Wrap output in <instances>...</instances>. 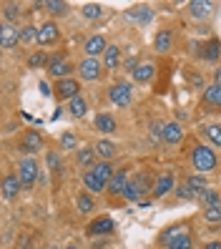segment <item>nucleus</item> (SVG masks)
<instances>
[{"label": "nucleus", "instance_id": "f257e3e1", "mask_svg": "<svg viewBox=\"0 0 221 249\" xmlns=\"http://www.w3.org/2000/svg\"><path fill=\"white\" fill-rule=\"evenodd\" d=\"M191 161H194L196 171H211L216 166V154L211 151V146H196L191 151Z\"/></svg>", "mask_w": 221, "mask_h": 249}, {"label": "nucleus", "instance_id": "f03ea898", "mask_svg": "<svg viewBox=\"0 0 221 249\" xmlns=\"http://www.w3.org/2000/svg\"><path fill=\"white\" fill-rule=\"evenodd\" d=\"M18 177H20L23 186H28V189L35 184V177H38V164H35V159L25 156V159L20 161V164H18Z\"/></svg>", "mask_w": 221, "mask_h": 249}, {"label": "nucleus", "instance_id": "7ed1b4c3", "mask_svg": "<svg viewBox=\"0 0 221 249\" xmlns=\"http://www.w3.org/2000/svg\"><path fill=\"white\" fill-rule=\"evenodd\" d=\"M18 40H20V31H18V28H13L10 23H3V31H0V46L8 51V48H16Z\"/></svg>", "mask_w": 221, "mask_h": 249}, {"label": "nucleus", "instance_id": "20e7f679", "mask_svg": "<svg viewBox=\"0 0 221 249\" xmlns=\"http://www.w3.org/2000/svg\"><path fill=\"white\" fill-rule=\"evenodd\" d=\"M78 73H81L83 81H96V78L101 76V63H98V58H85V61L78 66Z\"/></svg>", "mask_w": 221, "mask_h": 249}, {"label": "nucleus", "instance_id": "39448f33", "mask_svg": "<svg viewBox=\"0 0 221 249\" xmlns=\"http://www.w3.org/2000/svg\"><path fill=\"white\" fill-rule=\"evenodd\" d=\"M78 83L73 81V78H63V81H58V86H55V93H58V98H68V101H73L78 96Z\"/></svg>", "mask_w": 221, "mask_h": 249}, {"label": "nucleus", "instance_id": "423d86ee", "mask_svg": "<svg viewBox=\"0 0 221 249\" xmlns=\"http://www.w3.org/2000/svg\"><path fill=\"white\" fill-rule=\"evenodd\" d=\"M111 101L116 106H128L131 104V86L128 83H116L111 89Z\"/></svg>", "mask_w": 221, "mask_h": 249}, {"label": "nucleus", "instance_id": "0eeeda50", "mask_svg": "<svg viewBox=\"0 0 221 249\" xmlns=\"http://www.w3.org/2000/svg\"><path fill=\"white\" fill-rule=\"evenodd\" d=\"M70 71H73V68L66 63L63 55H55L53 61L48 63V73H51L53 78H61V81H63V76H66V73H70Z\"/></svg>", "mask_w": 221, "mask_h": 249}, {"label": "nucleus", "instance_id": "6e6552de", "mask_svg": "<svg viewBox=\"0 0 221 249\" xmlns=\"http://www.w3.org/2000/svg\"><path fill=\"white\" fill-rule=\"evenodd\" d=\"M20 186H23V181H20L18 174H8V177L3 179V196L5 199H13V196L20 192Z\"/></svg>", "mask_w": 221, "mask_h": 249}, {"label": "nucleus", "instance_id": "1a4fd4ad", "mask_svg": "<svg viewBox=\"0 0 221 249\" xmlns=\"http://www.w3.org/2000/svg\"><path fill=\"white\" fill-rule=\"evenodd\" d=\"M83 184H85V189H88V192H103V189L108 186V181H106V179H101V177H98V174H96L93 169L83 174Z\"/></svg>", "mask_w": 221, "mask_h": 249}, {"label": "nucleus", "instance_id": "9d476101", "mask_svg": "<svg viewBox=\"0 0 221 249\" xmlns=\"http://www.w3.org/2000/svg\"><path fill=\"white\" fill-rule=\"evenodd\" d=\"M173 189V174L171 171H166V174H161V177L156 179V184H153V196H164V194H169Z\"/></svg>", "mask_w": 221, "mask_h": 249}, {"label": "nucleus", "instance_id": "9b49d317", "mask_svg": "<svg viewBox=\"0 0 221 249\" xmlns=\"http://www.w3.org/2000/svg\"><path fill=\"white\" fill-rule=\"evenodd\" d=\"M58 40V25L55 23H46L38 31V43L40 46H51V43H55Z\"/></svg>", "mask_w": 221, "mask_h": 249}, {"label": "nucleus", "instance_id": "f8f14e48", "mask_svg": "<svg viewBox=\"0 0 221 249\" xmlns=\"http://www.w3.org/2000/svg\"><path fill=\"white\" fill-rule=\"evenodd\" d=\"M161 136H164L166 143L173 146V143H179V141L184 139V128H181L179 124H166V126H164V134H161Z\"/></svg>", "mask_w": 221, "mask_h": 249}, {"label": "nucleus", "instance_id": "ddd939ff", "mask_svg": "<svg viewBox=\"0 0 221 249\" xmlns=\"http://www.w3.org/2000/svg\"><path fill=\"white\" fill-rule=\"evenodd\" d=\"M106 40H103L101 36H93V38H88L85 40V53H88V58H96L98 53H106Z\"/></svg>", "mask_w": 221, "mask_h": 249}, {"label": "nucleus", "instance_id": "4468645a", "mask_svg": "<svg viewBox=\"0 0 221 249\" xmlns=\"http://www.w3.org/2000/svg\"><path fill=\"white\" fill-rule=\"evenodd\" d=\"M40 134H38V131H28V134L23 136V151L25 154H35L38 149H40Z\"/></svg>", "mask_w": 221, "mask_h": 249}, {"label": "nucleus", "instance_id": "2eb2a0df", "mask_svg": "<svg viewBox=\"0 0 221 249\" xmlns=\"http://www.w3.org/2000/svg\"><path fill=\"white\" fill-rule=\"evenodd\" d=\"M199 199L204 201V207H206V209H221V196H219V192L204 189V192H199Z\"/></svg>", "mask_w": 221, "mask_h": 249}, {"label": "nucleus", "instance_id": "dca6fc26", "mask_svg": "<svg viewBox=\"0 0 221 249\" xmlns=\"http://www.w3.org/2000/svg\"><path fill=\"white\" fill-rule=\"evenodd\" d=\"M126 186H128V181H126V171H116V174H113V179L108 181V192H111V194H123V192H126Z\"/></svg>", "mask_w": 221, "mask_h": 249}, {"label": "nucleus", "instance_id": "f3484780", "mask_svg": "<svg viewBox=\"0 0 221 249\" xmlns=\"http://www.w3.org/2000/svg\"><path fill=\"white\" fill-rule=\"evenodd\" d=\"M188 10H191V16L194 18H209L211 16V3H206V0H194V3L188 5Z\"/></svg>", "mask_w": 221, "mask_h": 249}, {"label": "nucleus", "instance_id": "a211bd4d", "mask_svg": "<svg viewBox=\"0 0 221 249\" xmlns=\"http://www.w3.org/2000/svg\"><path fill=\"white\" fill-rule=\"evenodd\" d=\"M96 128L103 131V134H113V131H116V121L111 119L108 113H98L96 116Z\"/></svg>", "mask_w": 221, "mask_h": 249}, {"label": "nucleus", "instance_id": "6ab92c4d", "mask_svg": "<svg viewBox=\"0 0 221 249\" xmlns=\"http://www.w3.org/2000/svg\"><path fill=\"white\" fill-rule=\"evenodd\" d=\"M111 231H113V222L108 216H101L91 224V234H111Z\"/></svg>", "mask_w": 221, "mask_h": 249}, {"label": "nucleus", "instance_id": "aec40b11", "mask_svg": "<svg viewBox=\"0 0 221 249\" xmlns=\"http://www.w3.org/2000/svg\"><path fill=\"white\" fill-rule=\"evenodd\" d=\"M204 101L209 106H219L221 108V86H209V89L204 91Z\"/></svg>", "mask_w": 221, "mask_h": 249}, {"label": "nucleus", "instance_id": "412c9836", "mask_svg": "<svg viewBox=\"0 0 221 249\" xmlns=\"http://www.w3.org/2000/svg\"><path fill=\"white\" fill-rule=\"evenodd\" d=\"M156 51L158 53H166L169 48H171V31H158V36H156Z\"/></svg>", "mask_w": 221, "mask_h": 249}, {"label": "nucleus", "instance_id": "4be33fe9", "mask_svg": "<svg viewBox=\"0 0 221 249\" xmlns=\"http://www.w3.org/2000/svg\"><path fill=\"white\" fill-rule=\"evenodd\" d=\"M219 53H221V43H219V40H209V43L204 46V53H201V55L206 58V61H216Z\"/></svg>", "mask_w": 221, "mask_h": 249}, {"label": "nucleus", "instance_id": "5701e85b", "mask_svg": "<svg viewBox=\"0 0 221 249\" xmlns=\"http://www.w3.org/2000/svg\"><path fill=\"white\" fill-rule=\"evenodd\" d=\"M103 61H106L108 68H116V66H119V61H121V51L116 48V46H108L106 53H103Z\"/></svg>", "mask_w": 221, "mask_h": 249}, {"label": "nucleus", "instance_id": "b1692460", "mask_svg": "<svg viewBox=\"0 0 221 249\" xmlns=\"http://www.w3.org/2000/svg\"><path fill=\"white\" fill-rule=\"evenodd\" d=\"M96 154H98L101 159H113V156H116V143H111V141H98Z\"/></svg>", "mask_w": 221, "mask_h": 249}, {"label": "nucleus", "instance_id": "393cba45", "mask_svg": "<svg viewBox=\"0 0 221 249\" xmlns=\"http://www.w3.org/2000/svg\"><path fill=\"white\" fill-rule=\"evenodd\" d=\"M191 247H194V242H191L188 231H181L179 237H176V239L169 244V249H191Z\"/></svg>", "mask_w": 221, "mask_h": 249}, {"label": "nucleus", "instance_id": "a878e982", "mask_svg": "<svg viewBox=\"0 0 221 249\" xmlns=\"http://www.w3.org/2000/svg\"><path fill=\"white\" fill-rule=\"evenodd\" d=\"M134 78H136L138 83H146V81H151V78H153V66H151V63H146V66L136 68V71H134Z\"/></svg>", "mask_w": 221, "mask_h": 249}, {"label": "nucleus", "instance_id": "bb28decb", "mask_svg": "<svg viewBox=\"0 0 221 249\" xmlns=\"http://www.w3.org/2000/svg\"><path fill=\"white\" fill-rule=\"evenodd\" d=\"M128 18H134V20H138V23H149V20H151V10L146 8V5L134 8V10H128Z\"/></svg>", "mask_w": 221, "mask_h": 249}, {"label": "nucleus", "instance_id": "cd10ccee", "mask_svg": "<svg viewBox=\"0 0 221 249\" xmlns=\"http://www.w3.org/2000/svg\"><path fill=\"white\" fill-rule=\"evenodd\" d=\"M204 136L209 139L214 146H219V149H221V126H206L204 128Z\"/></svg>", "mask_w": 221, "mask_h": 249}, {"label": "nucleus", "instance_id": "c85d7f7f", "mask_svg": "<svg viewBox=\"0 0 221 249\" xmlns=\"http://www.w3.org/2000/svg\"><path fill=\"white\" fill-rule=\"evenodd\" d=\"M76 159H78V166H91L96 159V149H81Z\"/></svg>", "mask_w": 221, "mask_h": 249}, {"label": "nucleus", "instance_id": "c756f323", "mask_svg": "<svg viewBox=\"0 0 221 249\" xmlns=\"http://www.w3.org/2000/svg\"><path fill=\"white\" fill-rule=\"evenodd\" d=\"M68 111H70L73 116H76V119H81V116L85 113V101H83L81 96H76V98L70 101V106H68Z\"/></svg>", "mask_w": 221, "mask_h": 249}, {"label": "nucleus", "instance_id": "7c9ffc66", "mask_svg": "<svg viewBox=\"0 0 221 249\" xmlns=\"http://www.w3.org/2000/svg\"><path fill=\"white\" fill-rule=\"evenodd\" d=\"M181 231H186V229H184V227H171V229H166L164 234H161V244H166V247H169Z\"/></svg>", "mask_w": 221, "mask_h": 249}, {"label": "nucleus", "instance_id": "2f4dec72", "mask_svg": "<svg viewBox=\"0 0 221 249\" xmlns=\"http://www.w3.org/2000/svg\"><path fill=\"white\" fill-rule=\"evenodd\" d=\"M93 171L98 174L101 179H106V181H111V179H113V174H116V171L111 169V164H106V161H103V164H98V166H93Z\"/></svg>", "mask_w": 221, "mask_h": 249}, {"label": "nucleus", "instance_id": "473e14b6", "mask_svg": "<svg viewBox=\"0 0 221 249\" xmlns=\"http://www.w3.org/2000/svg\"><path fill=\"white\" fill-rule=\"evenodd\" d=\"M20 40H23V43H33V40H38V28H33V25L20 28Z\"/></svg>", "mask_w": 221, "mask_h": 249}, {"label": "nucleus", "instance_id": "72a5a7b5", "mask_svg": "<svg viewBox=\"0 0 221 249\" xmlns=\"http://www.w3.org/2000/svg\"><path fill=\"white\" fill-rule=\"evenodd\" d=\"M188 189L191 192H204V189H209V186H206V179L196 174V177H188Z\"/></svg>", "mask_w": 221, "mask_h": 249}, {"label": "nucleus", "instance_id": "f704fd0d", "mask_svg": "<svg viewBox=\"0 0 221 249\" xmlns=\"http://www.w3.org/2000/svg\"><path fill=\"white\" fill-rule=\"evenodd\" d=\"M78 212H83V214L93 212V199L88 196V194H81V196H78Z\"/></svg>", "mask_w": 221, "mask_h": 249}, {"label": "nucleus", "instance_id": "c9c22d12", "mask_svg": "<svg viewBox=\"0 0 221 249\" xmlns=\"http://www.w3.org/2000/svg\"><path fill=\"white\" fill-rule=\"evenodd\" d=\"M20 16V8H16V5H5V13H3V23H13Z\"/></svg>", "mask_w": 221, "mask_h": 249}, {"label": "nucleus", "instance_id": "e433bc0d", "mask_svg": "<svg viewBox=\"0 0 221 249\" xmlns=\"http://www.w3.org/2000/svg\"><path fill=\"white\" fill-rule=\"evenodd\" d=\"M46 61H48L46 53H33L31 58H28V66H31V68H40V66H46Z\"/></svg>", "mask_w": 221, "mask_h": 249}, {"label": "nucleus", "instance_id": "4c0bfd02", "mask_svg": "<svg viewBox=\"0 0 221 249\" xmlns=\"http://www.w3.org/2000/svg\"><path fill=\"white\" fill-rule=\"evenodd\" d=\"M83 16H85V18H98V16H101V5H96V3L83 5Z\"/></svg>", "mask_w": 221, "mask_h": 249}, {"label": "nucleus", "instance_id": "58836bf2", "mask_svg": "<svg viewBox=\"0 0 221 249\" xmlns=\"http://www.w3.org/2000/svg\"><path fill=\"white\" fill-rule=\"evenodd\" d=\"M123 196L128 199V201H136L141 194H138V189H136V181H128V186H126V192H123Z\"/></svg>", "mask_w": 221, "mask_h": 249}, {"label": "nucleus", "instance_id": "ea45409f", "mask_svg": "<svg viewBox=\"0 0 221 249\" xmlns=\"http://www.w3.org/2000/svg\"><path fill=\"white\" fill-rule=\"evenodd\" d=\"M43 8H48L51 13H63V10H66V3H55V0H46V3H43Z\"/></svg>", "mask_w": 221, "mask_h": 249}, {"label": "nucleus", "instance_id": "a19ab883", "mask_svg": "<svg viewBox=\"0 0 221 249\" xmlns=\"http://www.w3.org/2000/svg\"><path fill=\"white\" fill-rule=\"evenodd\" d=\"M48 166H51V171H58V169H61V156H58L55 151L48 154Z\"/></svg>", "mask_w": 221, "mask_h": 249}, {"label": "nucleus", "instance_id": "79ce46f5", "mask_svg": "<svg viewBox=\"0 0 221 249\" xmlns=\"http://www.w3.org/2000/svg\"><path fill=\"white\" fill-rule=\"evenodd\" d=\"M136 189H138V194H146V189H149V177H146V174H141L136 179Z\"/></svg>", "mask_w": 221, "mask_h": 249}, {"label": "nucleus", "instance_id": "37998d69", "mask_svg": "<svg viewBox=\"0 0 221 249\" xmlns=\"http://www.w3.org/2000/svg\"><path fill=\"white\" fill-rule=\"evenodd\" d=\"M206 222H221V209H206Z\"/></svg>", "mask_w": 221, "mask_h": 249}, {"label": "nucleus", "instance_id": "c03bdc74", "mask_svg": "<svg viewBox=\"0 0 221 249\" xmlns=\"http://www.w3.org/2000/svg\"><path fill=\"white\" fill-rule=\"evenodd\" d=\"M63 149L66 151L76 149V136H73V134H63Z\"/></svg>", "mask_w": 221, "mask_h": 249}, {"label": "nucleus", "instance_id": "a18cd8bd", "mask_svg": "<svg viewBox=\"0 0 221 249\" xmlns=\"http://www.w3.org/2000/svg\"><path fill=\"white\" fill-rule=\"evenodd\" d=\"M176 196H181V199H194V192H191V189L188 186H179V189H176Z\"/></svg>", "mask_w": 221, "mask_h": 249}, {"label": "nucleus", "instance_id": "49530a36", "mask_svg": "<svg viewBox=\"0 0 221 249\" xmlns=\"http://www.w3.org/2000/svg\"><path fill=\"white\" fill-rule=\"evenodd\" d=\"M40 93H43V96H51V89H48V83H46V81L40 83Z\"/></svg>", "mask_w": 221, "mask_h": 249}, {"label": "nucleus", "instance_id": "de8ad7c7", "mask_svg": "<svg viewBox=\"0 0 221 249\" xmlns=\"http://www.w3.org/2000/svg\"><path fill=\"white\" fill-rule=\"evenodd\" d=\"M204 249H221V242H209Z\"/></svg>", "mask_w": 221, "mask_h": 249}, {"label": "nucleus", "instance_id": "09e8293b", "mask_svg": "<svg viewBox=\"0 0 221 249\" xmlns=\"http://www.w3.org/2000/svg\"><path fill=\"white\" fill-rule=\"evenodd\" d=\"M214 81H216V86H221V71H216V73H214Z\"/></svg>", "mask_w": 221, "mask_h": 249}, {"label": "nucleus", "instance_id": "8fccbe9b", "mask_svg": "<svg viewBox=\"0 0 221 249\" xmlns=\"http://www.w3.org/2000/svg\"><path fill=\"white\" fill-rule=\"evenodd\" d=\"M68 249H78V247H68Z\"/></svg>", "mask_w": 221, "mask_h": 249}, {"label": "nucleus", "instance_id": "3c124183", "mask_svg": "<svg viewBox=\"0 0 221 249\" xmlns=\"http://www.w3.org/2000/svg\"><path fill=\"white\" fill-rule=\"evenodd\" d=\"M219 71H221V68H219Z\"/></svg>", "mask_w": 221, "mask_h": 249}]
</instances>
